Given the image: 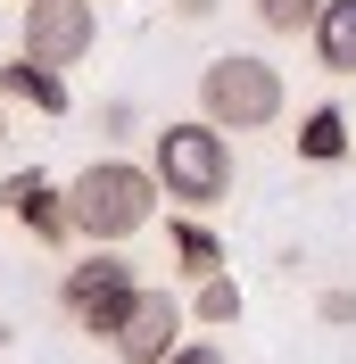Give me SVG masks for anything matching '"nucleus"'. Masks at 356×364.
<instances>
[{
	"label": "nucleus",
	"mask_w": 356,
	"mask_h": 364,
	"mask_svg": "<svg viewBox=\"0 0 356 364\" xmlns=\"http://www.w3.org/2000/svg\"><path fill=\"white\" fill-rule=\"evenodd\" d=\"M150 215H157V174L133 166V158H100L67 182V224L91 249H125Z\"/></svg>",
	"instance_id": "1"
},
{
	"label": "nucleus",
	"mask_w": 356,
	"mask_h": 364,
	"mask_svg": "<svg viewBox=\"0 0 356 364\" xmlns=\"http://www.w3.org/2000/svg\"><path fill=\"white\" fill-rule=\"evenodd\" d=\"M150 174H157V199H174V207H191V215H207L216 199H232V141H224L207 116L166 124V133H157Z\"/></svg>",
	"instance_id": "2"
},
{
	"label": "nucleus",
	"mask_w": 356,
	"mask_h": 364,
	"mask_svg": "<svg viewBox=\"0 0 356 364\" xmlns=\"http://www.w3.org/2000/svg\"><path fill=\"white\" fill-rule=\"evenodd\" d=\"M282 108H290L282 67L257 58V50H224V58L199 67V116L216 124V133H266Z\"/></svg>",
	"instance_id": "3"
},
{
	"label": "nucleus",
	"mask_w": 356,
	"mask_h": 364,
	"mask_svg": "<svg viewBox=\"0 0 356 364\" xmlns=\"http://www.w3.org/2000/svg\"><path fill=\"white\" fill-rule=\"evenodd\" d=\"M133 290H141V273H133V257H125V249H91L83 265H67V282H58V298H67V315L83 323L91 340H108L116 323H125Z\"/></svg>",
	"instance_id": "4"
},
{
	"label": "nucleus",
	"mask_w": 356,
	"mask_h": 364,
	"mask_svg": "<svg viewBox=\"0 0 356 364\" xmlns=\"http://www.w3.org/2000/svg\"><path fill=\"white\" fill-rule=\"evenodd\" d=\"M91 42H100V9L91 0H25V58L42 67H83Z\"/></svg>",
	"instance_id": "5"
},
{
	"label": "nucleus",
	"mask_w": 356,
	"mask_h": 364,
	"mask_svg": "<svg viewBox=\"0 0 356 364\" xmlns=\"http://www.w3.org/2000/svg\"><path fill=\"white\" fill-rule=\"evenodd\" d=\"M108 348H116V364H166L182 348V298L157 290V282H141L133 306H125V323L108 331Z\"/></svg>",
	"instance_id": "6"
},
{
	"label": "nucleus",
	"mask_w": 356,
	"mask_h": 364,
	"mask_svg": "<svg viewBox=\"0 0 356 364\" xmlns=\"http://www.w3.org/2000/svg\"><path fill=\"white\" fill-rule=\"evenodd\" d=\"M0 207H9V215H17L42 249H67V240H75V224H67V191H58L50 174H9V182H0Z\"/></svg>",
	"instance_id": "7"
},
{
	"label": "nucleus",
	"mask_w": 356,
	"mask_h": 364,
	"mask_svg": "<svg viewBox=\"0 0 356 364\" xmlns=\"http://www.w3.org/2000/svg\"><path fill=\"white\" fill-rule=\"evenodd\" d=\"M307 42H315V67L323 75H356V0H323Z\"/></svg>",
	"instance_id": "8"
},
{
	"label": "nucleus",
	"mask_w": 356,
	"mask_h": 364,
	"mask_svg": "<svg viewBox=\"0 0 356 364\" xmlns=\"http://www.w3.org/2000/svg\"><path fill=\"white\" fill-rule=\"evenodd\" d=\"M0 100L42 108V116H67V75L42 67V58H9V67H0Z\"/></svg>",
	"instance_id": "9"
},
{
	"label": "nucleus",
	"mask_w": 356,
	"mask_h": 364,
	"mask_svg": "<svg viewBox=\"0 0 356 364\" xmlns=\"http://www.w3.org/2000/svg\"><path fill=\"white\" fill-rule=\"evenodd\" d=\"M166 249H174V273H191V282L224 265V240H216V232L199 224V215H191V207H182L174 224H166Z\"/></svg>",
	"instance_id": "10"
},
{
	"label": "nucleus",
	"mask_w": 356,
	"mask_h": 364,
	"mask_svg": "<svg viewBox=\"0 0 356 364\" xmlns=\"http://www.w3.org/2000/svg\"><path fill=\"white\" fill-rule=\"evenodd\" d=\"M348 116H340V108H307V124H298V158H307V166H340V158H348Z\"/></svg>",
	"instance_id": "11"
},
{
	"label": "nucleus",
	"mask_w": 356,
	"mask_h": 364,
	"mask_svg": "<svg viewBox=\"0 0 356 364\" xmlns=\"http://www.w3.org/2000/svg\"><path fill=\"white\" fill-rule=\"evenodd\" d=\"M241 306H248V298H241V282H232V273H199V298H191V323H207V331H232V323H241Z\"/></svg>",
	"instance_id": "12"
},
{
	"label": "nucleus",
	"mask_w": 356,
	"mask_h": 364,
	"mask_svg": "<svg viewBox=\"0 0 356 364\" xmlns=\"http://www.w3.org/2000/svg\"><path fill=\"white\" fill-rule=\"evenodd\" d=\"M315 9H323V0H257V25H266V33H307Z\"/></svg>",
	"instance_id": "13"
},
{
	"label": "nucleus",
	"mask_w": 356,
	"mask_h": 364,
	"mask_svg": "<svg viewBox=\"0 0 356 364\" xmlns=\"http://www.w3.org/2000/svg\"><path fill=\"white\" fill-rule=\"evenodd\" d=\"M315 315H323V323H356V290H323V298H315Z\"/></svg>",
	"instance_id": "14"
},
{
	"label": "nucleus",
	"mask_w": 356,
	"mask_h": 364,
	"mask_svg": "<svg viewBox=\"0 0 356 364\" xmlns=\"http://www.w3.org/2000/svg\"><path fill=\"white\" fill-rule=\"evenodd\" d=\"M100 124H108V133L125 141V133H133V124H141V108H133V100H108V108H100Z\"/></svg>",
	"instance_id": "15"
},
{
	"label": "nucleus",
	"mask_w": 356,
	"mask_h": 364,
	"mask_svg": "<svg viewBox=\"0 0 356 364\" xmlns=\"http://www.w3.org/2000/svg\"><path fill=\"white\" fill-rule=\"evenodd\" d=\"M166 364H224V348H216V340H182Z\"/></svg>",
	"instance_id": "16"
},
{
	"label": "nucleus",
	"mask_w": 356,
	"mask_h": 364,
	"mask_svg": "<svg viewBox=\"0 0 356 364\" xmlns=\"http://www.w3.org/2000/svg\"><path fill=\"white\" fill-rule=\"evenodd\" d=\"M216 9H224V0H174V17H182V25H207Z\"/></svg>",
	"instance_id": "17"
},
{
	"label": "nucleus",
	"mask_w": 356,
	"mask_h": 364,
	"mask_svg": "<svg viewBox=\"0 0 356 364\" xmlns=\"http://www.w3.org/2000/svg\"><path fill=\"white\" fill-rule=\"evenodd\" d=\"M0 149H9V100H0Z\"/></svg>",
	"instance_id": "18"
},
{
	"label": "nucleus",
	"mask_w": 356,
	"mask_h": 364,
	"mask_svg": "<svg viewBox=\"0 0 356 364\" xmlns=\"http://www.w3.org/2000/svg\"><path fill=\"white\" fill-rule=\"evenodd\" d=\"M0 348H9V323H0Z\"/></svg>",
	"instance_id": "19"
}]
</instances>
